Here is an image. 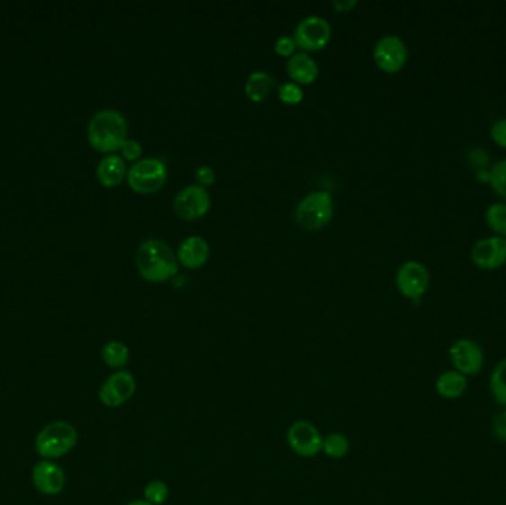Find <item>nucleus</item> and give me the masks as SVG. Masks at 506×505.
Wrapping results in <instances>:
<instances>
[{"instance_id": "obj_1", "label": "nucleus", "mask_w": 506, "mask_h": 505, "mask_svg": "<svg viewBox=\"0 0 506 505\" xmlns=\"http://www.w3.org/2000/svg\"><path fill=\"white\" fill-rule=\"evenodd\" d=\"M128 140V122L117 110L105 109L92 116L87 125V141L104 155L121 150Z\"/></svg>"}, {"instance_id": "obj_2", "label": "nucleus", "mask_w": 506, "mask_h": 505, "mask_svg": "<svg viewBox=\"0 0 506 505\" xmlns=\"http://www.w3.org/2000/svg\"><path fill=\"white\" fill-rule=\"evenodd\" d=\"M178 258L167 243L149 239L137 251V268L142 279L162 284L178 273Z\"/></svg>"}, {"instance_id": "obj_3", "label": "nucleus", "mask_w": 506, "mask_h": 505, "mask_svg": "<svg viewBox=\"0 0 506 505\" xmlns=\"http://www.w3.org/2000/svg\"><path fill=\"white\" fill-rule=\"evenodd\" d=\"M77 438V430L70 422L52 421L39 431L34 440V449L41 458L57 461L75 449Z\"/></svg>"}, {"instance_id": "obj_4", "label": "nucleus", "mask_w": 506, "mask_h": 505, "mask_svg": "<svg viewBox=\"0 0 506 505\" xmlns=\"http://www.w3.org/2000/svg\"><path fill=\"white\" fill-rule=\"evenodd\" d=\"M333 211H335V205H333V197L330 193L324 192V190L312 192L303 197L296 206V222L303 229H323L332 220Z\"/></svg>"}, {"instance_id": "obj_5", "label": "nucleus", "mask_w": 506, "mask_h": 505, "mask_svg": "<svg viewBox=\"0 0 506 505\" xmlns=\"http://www.w3.org/2000/svg\"><path fill=\"white\" fill-rule=\"evenodd\" d=\"M129 187L140 194H153L165 185L167 180V167L158 158H146L129 167Z\"/></svg>"}, {"instance_id": "obj_6", "label": "nucleus", "mask_w": 506, "mask_h": 505, "mask_svg": "<svg viewBox=\"0 0 506 505\" xmlns=\"http://www.w3.org/2000/svg\"><path fill=\"white\" fill-rule=\"evenodd\" d=\"M323 436L312 422L299 419L286 431V442L292 452L301 458H316L323 449Z\"/></svg>"}, {"instance_id": "obj_7", "label": "nucleus", "mask_w": 506, "mask_h": 505, "mask_svg": "<svg viewBox=\"0 0 506 505\" xmlns=\"http://www.w3.org/2000/svg\"><path fill=\"white\" fill-rule=\"evenodd\" d=\"M137 392V380L126 369L116 371L108 376L98 390V399L105 408L116 410L125 405Z\"/></svg>"}, {"instance_id": "obj_8", "label": "nucleus", "mask_w": 506, "mask_h": 505, "mask_svg": "<svg viewBox=\"0 0 506 505\" xmlns=\"http://www.w3.org/2000/svg\"><path fill=\"white\" fill-rule=\"evenodd\" d=\"M448 360L453 369L462 375L477 376L484 367V351L473 339H456L448 348Z\"/></svg>"}, {"instance_id": "obj_9", "label": "nucleus", "mask_w": 506, "mask_h": 505, "mask_svg": "<svg viewBox=\"0 0 506 505\" xmlns=\"http://www.w3.org/2000/svg\"><path fill=\"white\" fill-rule=\"evenodd\" d=\"M332 38V27L328 20L319 15H310L298 23L294 39L303 52H316L323 50Z\"/></svg>"}, {"instance_id": "obj_10", "label": "nucleus", "mask_w": 506, "mask_h": 505, "mask_svg": "<svg viewBox=\"0 0 506 505\" xmlns=\"http://www.w3.org/2000/svg\"><path fill=\"white\" fill-rule=\"evenodd\" d=\"M409 59V50L404 41L397 34H386L379 39L374 48L375 64L384 73L394 75L402 70Z\"/></svg>"}, {"instance_id": "obj_11", "label": "nucleus", "mask_w": 506, "mask_h": 505, "mask_svg": "<svg viewBox=\"0 0 506 505\" xmlns=\"http://www.w3.org/2000/svg\"><path fill=\"white\" fill-rule=\"evenodd\" d=\"M429 272L420 261H406L395 275V284L402 297L420 300L429 288Z\"/></svg>"}, {"instance_id": "obj_12", "label": "nucleus", "mask_w": 506, "mask_h": 505, "mask_svg": "<svg viewBox=\"0 0 506 505\" xmlns=\"http://www.w3.org/2000/svg\"><path fill=\"white\" fill-rule=\"evenodd\" d=\"M175 212L185 221L197 220L211 209V194L199 184H191L179 190L174 201Z\"/></svg>"}, {"instance_id": "obj_13", "label": "nucleus", "mask_w": 506, "mask_h": 505, "mask_svg": "<svg viewBox=\"0 0 506 505\" xmlns=\"http://www.w3.org/2000/svg\"><path fill=\"white\" fill-rule=\"evenodd\" d=\"M32 482L38 492L46 497H57L66 488V473L55 461L41 459L39 463L34 464Z\"/></svg>"}, {"instance_id": "obj_14", "label": "nucleus", "mask_w": 506, "mask_h": 505, "mask_svg": "<svg viewBox=\"0 0 506 505\" xmlns=\"http://www.w3.org/2000/svg\"><path fill=\"white\" fill-rule=\"evenodd\" d=\"M471 259L483 270H496L506 263V239L485 238L475 242L471 249Z\"/></svg>"}, {"instance_id": "obj_15", "label": "nucleus", "mask_w": 506, "mask_h": 505, "mask_svg": "<svg viewBox=\"0 0 506 505\" xmlns=\"http://www.w3.org/2000/svg\"><path fill=\"white\" fill-rule=\"evenodd\" d=\"M209 243L200 236H190L185 239L178 248V263L183 264L184 267L199 268L206 264L209 259Z\"/></svg>"}, {"instance_id": "obj_16", "label": "nucleus", "mask_w": 506, "mask_h": 505, "mask_svg": "<svg viewBox=\"0 0 506 505\" xmlns=\"http://www.w3.org/2000/svg\"><path fill=\"white\" fill-rule=\"evenodd\" d=\"M287 75L298 85H312L319 76V64L307 52L292 55L286 64Z\"/></svg>"}, {"instance_id": "obj_17", "label": "nucleus", "mask_w": 506, "mask_h": 505, "mask_svg": "<svg viewBox=\"0 0 506 505\" xmlns=\"http://www.w3.org/2000/svg\"><path fill=\"white\" fill-rule=\"evenodd\" d=\"M128 176L126 163L119 155H107L96 167V178L104 187L112 188L121 185Z\"/></svg>"}, {"instance_id": "obj_18", "label": "nucleus", "mask_w": 506, "mask_h": 505, "mask_svg": "<svg viewBox=\"0 0 506 505\" xmlns=\"http://www.w3.org/2000/svg\"><path fill=\"white\" fill-rule=\"evenodd\" d=\"M466 389H468V378L455 369L444 371L436 381L437 392L446 401L461 399Z\"/></svg>"}, {"instance_id": "obj_19", "label": "nucleus", "mask_w": 506, "mask_h": 505, "mask_svg": "<svg viewBox=\"0 0 506 505\" xmlns=\"http://www.w3.org/2000/svg\"><path fill=\"white\" fill-rule=\"evenodd\" d=\"M276 80L267 71H253L248 77L245 85V92L248 98L253 103H262L275 91Z\"/></svg>"}, {"instance_id": "obj_20", "label": "nucleus", "mask_w": 506, "mask_h": 505, "mask_svg": "<svg viewBox=\"0 0 506 505\" xmlns=\"http://www.w3.org/2000/svg\"><path fill=\"white\" fill-rule=\"evenodd\" d=\"M101 359L104 362L105 366L122 371L128 366L129 360H131V350L125 343L112 339L101 348Z\"/></svg>"}, {"instance_id": "obj_21", "label": "nucleus", "mask_w": 506, "mask_h": 505, "mask_svg": "<svg viewBox=\"0 0 506 505\" xmlns=\"http://www.w3.org/2000/svg\"><path fill=\"white\" fill-rule=\"evenodd\" d=\"M489 390L493 401L506 410V359L501 360L490 374Z\"/></svg>"}, {"instance_id": "obj_22", "label": "nucleus", "mask_w": 506, "mask_h": 505, "mask_svg": "<svg viewBox=\"0 0 506 505\" xmlns=\"http://www.w3.org/2000/svg\"><path fill=\"white\" fill-rule=\"evenodd\" d=\"M351 451V443L347 436L342 433H329L323 438L324 455L330 459H344Z\"/></svg>"}, {"instance_id": "obj_23", "label": "nucleus", "mask_w": 506, "mask_h": 505, "mask_svg": "<svg viewBox=\"0 0 506 505\" xmlns=\"http://www.w3.org/2000/svg\"><path fill=\"white\" fill-rule=\"evenodd\" d=\"M485 222L499 238L506 239V203H493L485 209Z\"/></svg>"}, {"instance_id": "obj_24", "label": "nucleus", "mask_w": 506, "mask_h": 505, "mask_svg": "<svg viewBox=\"0 0 506 505\" xmlns=\"http://www.w3.org/2000/svg\"><path fill=\"white\" fill-rule=\"evenodd\" d=\"M144 500L151 505L167 504L170 497V488L167 482L151 481L144 486L142 491Z\"/></svg>"}, {"instance_id": "obj_25", "label": "nucleus", "mask_w": 506, "mask_h": 505, "mask_svg": "<svg viewBox=\"0 0 506 505\" xmlns=\"http://www.w3.org/2000/svg\"><path fill=\"white\" fill-rule=\"evenodd\" d=\"M489 184L492 190L506 201V159L499 160L492 167Z\"/></svg>"}, {"instance_id": "obj_26", "label": "nucleus", "mask_w": 506, "mask_h": 505, "mask_svg": "<svg viewBox=\"0 0 506 505\" xmlns=\"http://www.w3.org/2000/svg\"><path fill=\"white\" fill-rule=\"evenodd\" d=\"M278 98L285 104H299L303 98V88H301V85L295 84V82H285L278 86Z\"/></svg>"}, {"instance_id": "obj_27", "label": "nucleus", "mask_w": 506, "mask_h": 505, "mask_svg": "<svg viewBox=\"0 0 506 505\" xmlns=\"http://www.w3.org/2000/svg\"><path fill=\"white\" fill-rule=\"evenodd\" d=\"M122 158L123 160H129V162H138L141 159L142 156V146L137 140H126L125 144L122 146Z\"/></svg>"}, {"instance_id": "obj_28", "label": "nucleus", "mask_w": 506, "mask_h": 505, "mask_svg": "<svg viewBox=\"0 0 506 505\" xmlns=\"http://www.w3.org/2000/svg\"><path fill=\"white\" fill-rule=\"evenodd\" d=\"M490 137L498 146L506 149V117H501L490 128Z\"/></svg>"}, {"instance_id": "obj_29", "label": "nucleus", "mask_w": 506, "mask_h": 505, "mask_svg": "<svg viewBox=\"0 0 506 505\" xmlns=\"http://www.w3.org/2000/svg\"><path fill=\"white\" fill-rule=\"evenodd\" d=\"M296 48L295 39L291 36H280L275 43L276 52L282 57H292Z\"/></svg>"}, {"instance_id": "obj_30", "label": "nucleus", "mask_w": 506, "mask_h": 505, "mask_svg": "<svg viewBox=\"0 0 506 505\" xmlns=\"http://www.w3.org/2000/svg\"><path fill=\"white\" fill-rule=\"evenodd\" d=\"M492 431H493V436L496 437V440H499L501 443H505L506 445V410H501V412L493 418Z\"/></svg>"}, {"instance_id": "obj_31", "label": "nucleus", "mask_w": 506, "mask_h": 505, "mask_svg": "<svg viewBox=\"0 0 506 505\" xmlns=\"http://www.w3.org/2000/svg\"><path fill=\"white\" fill-rule=\"evenodd\" d=\"M195 180L199 183L202 187H208L212 184L215 183L216 174L213 167H208V165H202V167H197L195 171Z\"/></svg>"}, {"instance_id": "obj_32", "label": "nucleus", "mask_w": 506, "mask_h": 505, "mask_svg": "<svg viewBox=\"0 0 506 505\" xmlns=\"http://www.w3.org/2000/svg\"><path fill=\"white\" fill-rule=\"evenodd\" d=\"M489 162V155L487 151L484 150H473L471 151V163H473L474 167H478V169H483L484 165Z\"/></svg>"}, {"instance_id": "obj_33", "label": "nucleus", "mask_w": 506, "mask_h": 505, "mask_svg": "<svg viewBox=\"0 0 506 505\" xmlns=\"http://www.w3.org/2000/svg\"><path fill=\"white\" fill-rule=\"evenodd\" d=\"M332 6L339 13H349L351 9L357 6V2L356 0H335L332 2Z\"/></svg>"}, {"instance_id": "obj_34", "label": "nucleus", "mask_w": 506, "mask_h": 505, "mask_svg": "<svg viewBox=\"0 0 506 505\" xmlns=\"http://www.w3.org/2000/svg\"><path fill=\"white\" fill-rule=\"evenodd\" d=\"M125 505H151V504H149V502H147L146 500H144V498H141V500H132V501H129L128 504Z\"/></svg>"}]
</instances>
